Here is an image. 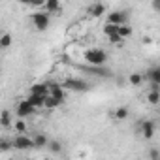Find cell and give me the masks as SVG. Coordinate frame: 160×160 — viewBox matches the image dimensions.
Returning <instances> with one entry per match:
<instances>
[{
  "label": "cell",
  "instance_id": "cell-1",
  "mask_svg": "<svg viewBox=\"0 0 160 160\" xmlns=\"http://www.w3.org/2000/svg\"><path fill=\"white\" fill-rule=\"evenodd\" d=\"M83 58H85V62L91 64L92 68H102V66H106V62H108V53H106L104 49H100V47H91V49H87V51L83 53Z\"/></svg>",
  "mask_w": 160,
  "mask_h": 160
},
{
  "label": "cell",
  "instance_id": "cell-2",
  "mask_svg": "<svg viewBox=\"0 0 160 160\" xmlns=\"http://www.w3.org/2000/svg\"><path fill=\"white\" fill-rule=\"evenodd\" d=\"M89 87H91V85L85 81V79H77V77L66 79L64 85H62L64 91H73V92H85V91H89Z\"/></svg>",
  "mask_w": 160,
  "mask_h": 160
},
{
  "label": "cell",
  "instance_id": "cell-3",
  "mask_svg": "<svg viewBox=\"0 0 160 160\" xmlns=\"http://www.w3.org/2000/svg\"><path fill=\"white\" fill-rule=\"evenodd\" d=\"M12 147L17 149V151H28V149H34V143H32L30 136H27V134H15L13 139H12Z\"/></svg>",
  "mask_w": 160,
  "mask_h": 160
},
{
  "label": "cell",
  "instance_id": "cell-4",
  "mask_svg": "<svg viewBox=\"0 0 160 160\" xmlns=\"http://www.w3.org/2000/svg\"><path fill=\"white\" fill-rule=\"evenodd\" d=\"M49 23H51V17H49L45 12H36V13H32V25L36 27V30H40V32L47 30Z\"/></svg>",
  "mask_w": 160,
  "mask_h": 160
},
{
  "label": "cell",
  "instance_id": "cell-5",
  "mask_svg": "<svg viewBox=\"0 0 160 160\" xmlns=\"http://www.w3.org/2000/svg\"><path fill=\"white\" fill-rule=\"evenodd\" d=\"M126 21H128V12H122V10L111 12V13L108 15V23H109V25H115V27L126 25Z\"/></svg>",
  "mask_w": 160,
  "mask_h": 160
},
{
  "label": "cell",
  "instance_id": "cell-6",
  "mask_svg": "<svg viewBox=\"0 0 160 160\" xmlns=\"http://www.w3.org/2000/svg\"><path fill=\"white\" fill-rule=\"evenodd\" d=\"M15 111H17V119H27V117H30V115H34V108L28 104V100L25 98V100H21V102H17V108H15Z\"/></svg>",
  "mask_w": 160,
  "mask_h": 160
},
{
  "label": "cell",
  "instance_id": "cell-7",
  "mask_svg": "<svg viewBox=\"0 0 160 160\" xmlns=\"http://www.w3.org/2000/svg\"><path fill=\"white\" fill-rule=\"evenodd\" d=\"M42 8H43L42 12H45V13L51 17V15H58V13H60L62 4L58 2V0H47V2H43V4H42Z\"/></svg>",
  "mask_w": 160,
  "mask_h": 160
},
{
  "label": "cell",
  "instance_id": "cell-8",
  "mask_svg": "<svg viewBox=\"0 0 160 160\" xmlns=\"http://www.w3.org/2000/svg\"><path fill=\"white\" fill-rule=\"evenodd\" d=\"M47 85H49V94L47 96H51V98H55L58 102H64L66 91L62 89V85H58V83H47Z\"/></svg>",
  "mask_w": 160,
  "mask_h": 160
},
{
  "label": "cell",
  "instance_id": "cell-9",
  "mask_svg": "<svg viewBox=\"0 0 160 160\" xmlns=\"http://www.w3.org/2000/svg\"><path fill=\"white\" fill-rule=\"evenodd\" d=\"M151 81V85H160V66H152L143 73V81Z\"/></svg>",
  "mask_w": 160,
  "mask_h": 160
},
{
  "label": "cell",
  "instance_id": "cell-10",
  "mask_svg": "<svg viewBox=\"0 0 160 160\" xmlns=\"http://www.w3.org/2000/svg\"><path fill=\"white\" fill-rule=\"evenodd\" d=\"M154 132H156L154 121H143V122H141V136H143L145 139H152Z\"/></svg>",
  "mask_w": 160,
  "mask_h": 160
},
{
  "label": "cell",
  "instance_id": "cell-11",
  "mask_svg": "<svg viewBox=\"0 0 160 160\" xmlns=\"http://www.w3.org/2000/svg\"><path fill=\"white\" fill-rule=\"evenodd\" d=\"M30 94H32V96H42V98H45V96L49 94V85H47V83H34V85L30 87Z\"/></svg>",
  "mask_w": 160,
  "mask_h": 160
},
{
  "label": "cell",
  "instance_id": "cell-12",
  "mask_svg": "<svg viewBox=\"0 0 160 160\" xmlns=\"http://www.w3.org/2000/svg\"><path fill=\"white\" fill-rule=\"evenodd\" d=\"M106 4H102V2H96V4H91L89 6V10H87V13L91 15V17H100V15H104L106 13Z\"/></svg>",
  "mask_w": 160,
  "mask_h": 160
},
{
  "label": "cell",
  "instance_id": "cell-13",
  "mask_svg": "<svg viewBox=\"0 0 160 160\" xmlns=\"http://www.w3.org/2000/svg\"><path fill=\"white\" fill-rule=\"evenodd\" d=\"M32 143H34V149H43V147H47L49 138H47V134L40 132V134H36V136L32 138Z\"/></svg>",
  "mask_w": 160,
  "mask_h": 160
},
{
  "label": "cell",
  "instance_id": "cell-14",
  "mask_svg": "<svg viewBox=\"0 0 160 160\" xmlns=\"http://www.w3.org/2000/svg\"><path fill=\"white\" fill-rule=\"evenodd\" d=\"M128 117H130V109H128L126 106H119V108L115 109V113H113V119H115V121H119V122L126 121Z\"/></svg>",
  "mask_w": 160,
  "mask_h": 160
},
{
  "label": "cell",
  "instance_id": "cell-15",
  "mask_svg": "<svg viewBox=\"0 0 160 160\" xmlns=\"http://www.w3.org/2000/svg\"><path fill=\"white\" fill-rule=\"evenodd\" d=\"M12 113H10V109H4L2 113H0V126L2 128H12Z\"/></svg>",
  "mask_w": 160,
  "mask_h": 160
},
{
  "label": "cell",
  "instance_id": "cell-16",
  "mask_svg": "<svg viewBox=\"0 0 160 160\" xmlns=\"http://www.w3.org/2000/svg\"><path fill=\"white\" fill-rule=\"evenodd\" d=\"M128 83H130L132 87H139V85L143 83V73H141V72L130 73V75H128Z\"/></svg>",
  "mask_w": 160,
  "mask_h": 160
},
{
  "label": "cell",
  "instance_id": "cell-17",
  "mask_svg": "<svg viewBox=\"0 0 160 160\" xmlns=\"http://www.w3.org/2000/svg\"><path fill=\"white\" fill-rule=\"evenodd\" d=\"M132 32H134V30H132V27L126 23V25H121V27H119V32H117V36H119V38L124 42L126 38H130V36H132Z\"/></svg>",
  "mask_w": 160,
  "mask_h": 160
},
{
  "label": "cell",
  "instance_id": "cell-18",
  "mask_svg": "<svg viewBox=\"0 0 160 160\" xmlns=\"http://www.w3.org/2000/svg\"><path fill=\"white\" fill-rule=\"evenodd\" d=\"M12 128L15 130V134H27V122H25V119H17V121H13L12 122Z\"/></svg>",
  "mask_w": 160,
  "mask_h": 160
},
{
  "label": "cell",
  "instance_id": "cell-19",
  "mask_svg": "<svg viewBox=\"0 0 160 160\" xmlns=\"http://www.w3.org/2000/svg\"><path fill=\"white\" fill-rule=\"evenodd\" d=\"M12 43H13V38H12V34H10V32L0 34V49H8Z\"/></svg>",
  "mask_w": 160,
  "mask_h": 160
},
{
  "label": "cell",
  "instance_id": "cell-20",
  "mask_svg": "<svg viewBox=\"0 0 160 160\" xmlns=\"http://www.w3.org/2000/svg\"><path fill=\"white\" fill-rule=\"evenodd\" d=\"M27 100H28V104H30L34 109H42V108H43V100H45V98H42V96H32V94H30Z\"/></svg>",
  "mask_w": 160,
  "mask_h": 160
},
{
  "label": "cell",
  "instance_id": "cell-21",
  "mask_svg": "<svg viewBox=\"0 0 160 160\" xmlns=\"http://www.w3.org/2000/svg\"><path fill=\"white\" fill-rule=\"evenodd\" d=\"M147 102L151 106H158L160 104V92L158 91H149L147 92Z\"/></svg>",
  "mask_w": 160,
  "mask_h": 160
},
{
  "label": "cell",
  "instance_id": "cell-22",
  "mask_svg": "<svg viewBox=\"0 0 160 160\" xmlns=\"http://www.w3.org/2000/svg\"><path fill=\"white\" fill-rule=\"evenodd\" d=\"M47 147H49L51 152H55V154H60V152H62V141H58V139H49Z\"/></svg>",
  "mask_w": 160,
  "mask_h": 160
},
{
  "label": "cell",
  "instance_id": "cell-23",
  "mask_svg": "<svg viewBox=\"0 0 160 160\" xmlns=\"http://www.w3.org/2000/svg\"><path fill=\"white\" fill-rule=\"evenodd\" d=\"M60 104H62V102H58V100H55V98H51V96H45V100H43V108H45V109H57Z\"/></svg>",
  "mask_w": 160,
  "mask_h": 160
},
{
  "label": "cell",
  "instance_id": "cell-24",
  "mask_svg": "<svg viewBox=\"0 0 160 160\" xmlns=\"http://www.w3.org/2000/svg\"><path fill=\"white\" fill-rule=\"evenodd\" d=\"M117 32H119V27H115V25H109V23H106V25H104V34H106L108 38H111V36H117Z\"/></svg>",
  "mask_w": 160,
  "mask_h": 160
},
{
  "label": "cell",
  "instance_id": "cell-25",
  "mask_svg": "<svg viewBox=\"0 0 160 160\" xmlns=\"http://www.w3.org/2000/svg\"><path fill=\"white\" fill-rule=\"evenodd\" d=\"M12 149V141L10 139H0V152H6Z\"/></svg>",
  "mask_w": 160,
  "mask_h": 160
},
{
  "label": "cell",
  "instance_id": "cell-26",
  "mask_svg": "<svg viewBox=\"0 0 160 160\" xmlns=\"http://www.w3.org/2000/svg\"><path fill=\"white\" fill-rule=\"evenodd\" d=\"M149 156H151V160H158V151L156 149H151L149 151Z\"/></svg>",
  "mask_w": 160,
  "mask_h": 160
},
{
  "label": "cell",
  "instance_id": "cell-27",
  "mask_svg": "<svg viewBox=\"0 0 160 160\" xmlns=\"http://www.w3.org/2000/svg\"><path fill=\"white\" fill-rule=\"evenodd\" d=\"M108 40H109V42H111V43H119V45H121V43H122V40H121V38H119V36H111V38H108Z\"/></svg>",
  "mask_w": 160,
  "mask_h": 160
},
{
  "label": "cell",
  "instance_id": "cell-28",
  "mask_svg": "<svg viewBox=\"0 0 160 160\" xmlns=\"http://www.w3.org/2000/svg\"><path fill=\"white\" fill-rule=\"evenodd\" d=\"M151 42H152V40H151L149 36H143V43H151Z\"/></svg>",
  "mask_w": 160,
  "mask_h": 160
},
{
  "label": "cell",
  "instance_id": "cell-29",
  "mask_svg": "<svg viewBox=\"0 0 160 160\" xmlns=\"http://www.w3.org/2000/svg\"><path fill=\"white\" fill-rule=\"evenodd\" d=\"M25 160H34V158H25Z\"/></svg>",
  "mask_w": 160,
  "mask_h": 160
}]
</instances>
